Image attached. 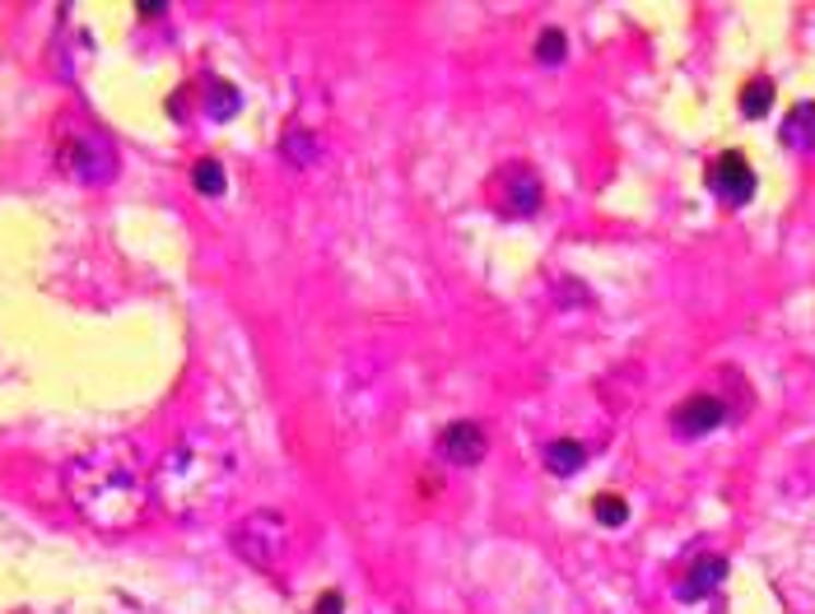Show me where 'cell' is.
I'll return each mask as SVG.
<instances>
[{
  "label": "cell",
  "mask_w": 815,
  "mask_h": 614,
  "mask_svg": "<svg viewBox=\"0 0 815 614\" xmlns=\"http://www.w3.org/2000/svg\"><path fill=\"white\" fill-rule=\"evenodd\" d=\"M65 494H71L75 513L98 531H131L149 513L154 480L135 443L112 437L65 466Z\"/></svg>",
  "instance_id": "obj_1"
},
{
  "label": "cell",
  "mask_w": 815,
  "mask_h": 614,
  "mask_svg": "<svg viewBox=\"0 0 815 614\" xmlns=\"http://www.w3.org/2000/svg\"><path fill=\"white\" fill-rule=\"evenodd\" d=\"M154 494L168 513L178 517H205L211 507H219L233 494V456L229 447H219L215 437H182L172 447L159 470H154Z\"/></svg>",
  "instance_id": "obj_2"
},
{
  "label": "cell",
  "mask_w": 815,
  "mask_h": 614,
  "mask_svg": "<svg viewBox=\"0 0 815 614\" xmlns=\"http://www.w3.org/2000/svg\"><path fill=\"white\" fill-rule=\"evenodd\" d=\"M229 540H233L238 558H248L252 568L280 573L285 554H289V521H285L280 513H252V517L233 521Z\"/></svg>",
  "instance_id": "obj_3"
},
{
  "label": "cell",
  "mask_w": 815,
  "mask_h": 614,
  "mask_svg": "<svg viewBox=\"0 0 815 614\" xmlns=\"http://www.w3.org/2000/svg\"><path fill=\"white\" fill-rule=\"evenodd\" d=\"M61 164H65V172H75L84 182H108L117 172V149L98 127L75 121V127L61 135Z\"/></svg>",
  "instance_id": "obj_4"
},
{
  "label": "cell",
  "mask_w": 815,
  "mask_h": 614,
  "mask_svg": "<svg viewBox=\"0 0 815 614\" xmlns=\"http://www.w3.org/2000/svg\"><path fill=\"white\" fill-rule=\"evenodd\" d=\"M708 191L722 201V205H745L755 196V168L745 164V154L727 149L714 159V168H708Z\"/></svg>",
  "instance_id": "obj_5"
},
{
  "label": "cell",
  "mask_w": 815,
  "mask_h": 614,
  "mask_svg": "<svg viewBox=\"0 0 815 614\" xmlns=\"http://www.w3.org/2000/svg\"><path fill=\"white\" fill-rule=\"evenodd\" d=\"M541 178H536L531 168H504L499 172V182H494V201H499V209H504V215H536V209H541Z\"/></svg>",
  "instance_id": "obj_6"
},
{
  "label": "cell",
  "mask_w": 815,
  "mask_h": 614,
  "mask_svg": "<svg viewBox=\"0 0 815 614\" xmlns=\"http://www.w3.org/2000/svg\"><path fill=\"white\" fill-rule=\"evenodd\" d=\"M484 447H490V437H484V429L471 424V419H457V424H447L439 433V456L447 466H480Z\"/></svg>",
  "instance_id": "obj_7"
},
{
  "label": "cell",
  "mask_w": 815,
  "mask_h": 614,
  "mask_svg": "<svg viewBox=\"0 0 815 614\" xmlns=\"http://www.w3.org/2000/svg\"><path fill=\"white\" fill-rule=\"evenodd\" d=\"M722 419H727L722 400H718V396H704V392H699V396L681 400V410L671 414V424L681 429L685 437H708V433H714V429L722 424Z\"/></svg>",
  "instance_id": "obj_8"
},
{
  "label": "cell",
  "mask_w": 815,
  "mask_h": 614,
  "mask_svg": "<svg viewBox=\"0 0 815 614\" xmlns=\"http://www.w3.org/2000/svg\"><path fill=\"white\" fill-rule=\"evenodd\" d=\"M722 577H727V558H718V554L695 558V568H690L681 582V601H704L708 591L722 587Z\"/></svg>",
  "instance_id": "obj_9"
},
{
  "label": "cell",
  "mask_w": 815,
  "mask_h": 614,
  "mask_svg": "<svg viewBox=\"0 0 815 614\" xmlns=\"http://www.w3.org/2000/svg\"><path fill=\"white\" fill-rule=\"evenodd\" d=\"M783 145L788 149H815V103H796L783 117Z\"/></svg>",
  "instance_id": "obj_10"
},
{
  "label": "cell",
  "mask_w": 815,
  "mask_h": 614,
  "mask_svg": "<svg viewBox=\"0 0 815 614\" xmlns=\"http://www.w3.org/2000/svg\"><path fill=\"white\" fill-rule=\"evenodd\" d=\"M587 461V452L583 443H574V437H560V443H550L546 447V466H550V475H578Z\"/></svg>",
  "instance_id": "obj_11"
},
{
  "label": "cell",
  "mask_w": 815,
  "mask_h": 614,
  "mask_svg": "<svg viewBox=\"0 0 815 614\" xmlns=\"http://www.w3.org/2000/svg\"><path fill=\"white\" fill-rule=\"evenodd\" d=\"M769 103H774V80H765V75H759V80H751V84H745V89H741V117H765L769 112Z\"/></svg>",
  "instance_id": "obj_12"
},
{
  "label": "cell",
  "mask_w": 815,
  "mask_h": 614,
  "mask_svg": "<svg viewBox=\"0 0 815 614\" xmlns=\"http://www.w3.org/2000/svg\"><path fill=\"white\" fill-rule=\"evenodd\" d=\"M192 186L201 191V196H224V186H229V178H224V164L219 159H201L192 168Z\"/></svg>",
  "instance_id": "obj_13"
},
{
  "label": "cell",
  "mask_w": 815,
  "mask_h": 614,
  "mask_svg": "<svg viewBox=\"0 0 815 614\" xmlns=\"http://www.w3.org/2000/svg\"><path fill=\"white\" fill-rule=\"evenodd\" d=\"M568 57V38H564V28H546L541 38H536V61L541 65H560Z\"/></svg>",
  "instance_id": "obj_14"
},
{
  "label": "cell",
  "mask_w": 815,
  "mask_h": 614,
  "mask_svg": "<svg viewBox=\"0 0 815 614\" xmlns=\"http://www.w3.org/2000/svg\"><path fill=\"white\" fill-rule=\"evenodd\" d=\"M312 154H317V140H312V131L293 127V131L285 135V159H289V164H312Z\"/></svg>",
  "instance_id": "obj_15"
},
{
  "label": "cell",
  "mask_w": 815,
  "mask_h": 614,
  "mask_svg": "<svg viewBox=\"0 0 815 614\" xmlns=\"http://www.w3.org/2000/svg\"><path fill=\"white\" fill-rule=\"evenodd\" d=\"M592 513L601 526H624V517H630V503H624L620 494H597L592 498Z\"/></svg>",
  "instance_id": "obj_16"
},
{
  "label": "cell",
  "mask_w": 815,
  "mask_h": 614,
  "mask_svg": "<svg viewBox=\"0 0 815 614\" xmlns=\"http://www.w3.org/2000/svg\"><path fill=\"white\" fill-rule=\"evenodd\" d=\"M238 112V89L233 84H211V117H233Z\"/></svg>",
  "instance_id": "obj_17"
},
{
  "label": "cell",
  "mask_w": 815,
  "mask_h": 614,
  "mask_svg": "<svg viewBox=\"0 0 815 614\" xmlns=\"http://www.w3.org/2000/svg\"><path fill=\"white\" fill-rule=\"evenodd\" d=\"M312 614H345V601H340V591H322V601Z\"/></svg>",
  "instance_id": "obj_18"
}]
</instances>
